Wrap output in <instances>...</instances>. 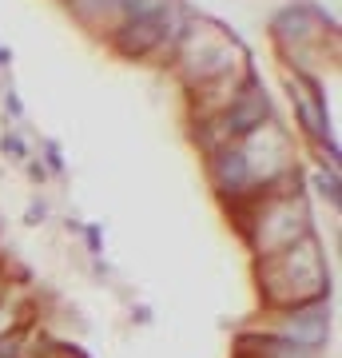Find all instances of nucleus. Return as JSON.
<instances>
[{
  "mask_svg": "<svg viewBox=\"0 0 342 358\" xmlns=\"http://www.w3.org/2000/svg\"><path fill=\"white\" fill-rule=\"evenodd\" d=\"M283 338H287V346H306V350L322 346L327 343V315L322 310H299V315L287 319Z\"/></svg>",
  "mask_w": 342,
  "mask_h": 358,
  "instance_id": "obj_2",
  "label": "nucleus"
},
{
  "mask_svg": "<svg viewBox=\"0 0 342 358\" xmlns=\"http://www.w3.org/2000/svg\"><path fill=\"white\" fill-rule=\"evenodd\" d=\"M159 24H164V20H136V24H127L124 36H120V48L136 52V56H140V52H148L152 44H159V36H164V32H159Z\"/></svg>",
  "mask_w": 342,
  "mask_h": 358,
  "instance_id": "obj_4",
  "label": "nucleus"
},
{
  "mask_svg": "<svg viewBox=\"0 0 342 358\" xmlns=\"http://www.w3.org/2000/svg\"><path fill=\"white\" fill-rule=\"evenodd\" d=\"M291 88L294 96H299V103H303V120L311 124V131H327V120H322V112H318V103H315V88L311 84H303V80H291Z\"/></svg>",
  "mask_w": 342,
  "mask_h": 358,
  "instance_id": "obj_5",
  "label": "nucleus"
},
{
  "mask_svg": "<svg viewBox=\"0 0 342 358\" xmlns=\"http://www.w3.org/2000/svg\"><path fill=\"white\" fill-rule=\"evenodd\" d=\"M263 120H266V96H263L259 88H247L239 100H235V108L223 115V128H227L231 136H239V131L259 128Z\"/></svg>",
  "mask_w": 342,
  "mask_h": 358,
  "instance_id": "obj_3",
  "label": "nucleus"
},
{
  "mask_svg": "<svg viewBox=\"0 0 342 358\" xmlns=\"http://www.w3.org/2000/svg\"><path fill=\"white\" fill-rule=\"evenodd\" d=\"M275 267H287V282H294L291 299H311V294L322 291V263H318L315 243L287 247V251L275 259Z\"/></svg>",
  "mask_w": 342,
  "mask_h": 358,
  "instance_id": "obj_1",
  "label": "nucleus"
},
{
  "mask_svg": "<svg viewBox=\"0 0 342 358\" xmlns=\"http://www.w3.org/2000/svg\"><path fill=\"white\" fill-rule=\"evenodd\" d=\"M219 183L223 187H239V183H247V159H243L239 152H231L219 159Z\"/></svg>",
  "mask_w": 342,
  "mask_h": 358,
  "instance_id": "obj_6",
  "label": "nucleus"
}]
</instances>
